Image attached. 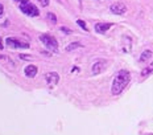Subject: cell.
<instances>
[{
    "label": "cell",
    "instance_id": "obj_1",
    "mask_svg": "<svg viewBox=\"0 0 153 135\" xmlns=\"http://www.w3.org/2000/svg\"><path fill=\"white\" fill-rule=\"evenodd\" d=\"M131 81V73L128 70H120L116 76H115L114 81H112V86H111V93L114 95H117L127 88V85Z\"/></svg>",
    "mask_w": 153,
    "mask_h": 135
},
{
    "label": "cell",
    "instance_id": "obj_2",
    "mask_svg": "<svg viewBox=\"0 0 153 135\" xmlns=\"http://www.w3.org/2000/svg\"><path fill=\"white\" fill-rule=\"evenodd\" d=\"M38 38H40V41L45 45L50 52H53V53L58 52V43H57L56 38L52 37L50 34H40V37Z\"/></svg>",
    "mask_w": 153,
    "mask_h": 135
},
{
    "label": "cell",
    "instance_id": "obj_3",
    "mask_svg": "<svg viewBox=\"0 0 153 135\" xmlns=\"http://www.w3.org/2000/svg\"><path fill=\"white\" fill-rule=\"evenodd\" d=\"M5 44H7L8 48H12V49H28L29 48V44L25 43L23 40H19V38H15V37H8L5 38Z\"/></svg>",
    "mask_w": 153,
    "mask_h": 135
},
{
    "label": "cell",
    "instance_id": "obj_4",
    "mask_svg": "<svg viewBox=\"0 0 153 135\" xmlns=\"http://www.w3.org/2000/svg\"><path fill=\"white\" fill-rule=\"evenodd\" d=\"M20 11L25 14L27 16H30V17H37L40 15V11L36 5L29 4V3H21L20 4Z\"/></svg>",
    "mask_w": 153,
    "mask_h": 135
},
{
    "label": "cell",
    "instance_id": "obj_5",
    "mask_svg": "<svg viewBox=\"0 0 153 135\" xmlns=\"http://www.w3.org/2000/svg\"><path fill=\"white\" fill-rule=\"evenodd\" d=\"M107 66V61L106 60H99L97 61V62L92 65V74H99V73H102L104 69H106Z\"/></svg>",
    "mask_w": 153,
    "mask_h": 135
},
{
    "label": "cell",
    "instance_id": "obj_6",
    "mask_svg": "<svg viewBox=\"0 0 153 135\" xmlns=\"http://www.w3.org/2000/svg\"><path fill=\"white\" fill-rule=\"evenodd\" d=\"M111 12H112L114 15H123L127 12V7L126 4H123V3H115L110 7Z\"/></svg>",
    "mask_w": 153,
    "mask_h": 135
},
{
    "label": "cell",
    "instance_id": "obj_7",
    "mask_svg": "<svg viewBox=\"0 0 153 135\" xmlns=\"http://www.w3.org/2000/svg\"><path fill=\"white\" fill-rule=\"evenodd\" d=\"M45 80L49 85H57L59 81V76H58V73H56V72H49L45 74Z\"/></svg>",
    "mask_w": 153,
    "mask_h": 135
},
{
    "label": "cell",
    "instance_id": "obj_8",
    "mask_svg": "<svg viewBox=\"0 0 153 135\" xmlns=\"http://www.w3.org/2000/svg\"><path fill=\"white\" fill-rule=\"evenodd\" d=\"M111 27H112L111 22H97V24H95V31H97L98 33H106Z\"/></svg>",
    "mask_w": 153,
    "mask_h": 135
},
{
    "label": "cell",
    "instance_id": "obj_9",
    "mask_svg": "<svg viewBox=\"0 0 153 135\" xmlns=\"http://www.w3.org/2000/svg\"><path fill=\"white\" fill-rule=\"evenodd\" d=\"M37 66L36 65H28L27 68L24 69V74L28 77V78H33V77H36L37 74Z\"/></svg>",
    "mask_w": 153,
    "mask_h": 135
},
{
    "label": "cell",
    "instance_id": "obj_10",
    "mask_svg": "<svg viewBox=\"0 0 153 135\" xmlns=\"http://www.w3.org/2000/svg\"><path fill=\"white\" fill-rule=\"evenodd\" d=\"M151 58H152V50H149V49L144 50V52L141 53V56H140V61H141V62H145V61H149Z\"/></svg>",
    "mask_w": 153,
    "mask_h": 135
},
{
    "label": "cell",
    "instance_id": "obj_11",
    "mask_svg": "<svg viewBox=\"0 0 153 135\" xmlns=\"http://www.w3.org/2000/svg\"><path fill=\"white\" fill-rule=\"evenodd\" d=\"M81 46H82L81 43H71L70 45H68V46H66V50H68V52H71V50L78 49V48H81Z\"/></svg>",
    "mask_w": 153,
    "mask_h": 135
},
{
    "label": "cell",
    "instance_id": "obj_12",
    "mask_svg": "<svg viewBox=\"0 0 153 135\" xmlns=\"http://www.w3.org/2000/svg\"><path fill=\"white\" fill-rule=\"evenodd\" d=\"M152 72H153V61H152L151 64H149V66H146L145 69L141 72V76H143V77H145V76H148L149 73H152Z\"/></svg>",
    "mask_w": 153,
    "mask_h": 135
},
{
    "label": "cell",
    "instance_id": "obj_13",
    "mask_svg": "<svg viewBox=\"0 0 153 135\" xmlns=\"http://www.w3.org/2000/svg\"><path fill=\"white\" fill-rule=\"evenodd\" d=\"M19 58H20V60H25V61H32V60H33V57L29 56V54H23V53H21V54H19Z\"/></svg>",
    "mask_w": 153,
    "mask_h": 135
},
{
    "label": "cell",
    "instance_id": "obj_14",
    "mask_svg": "<svg viewBox=\"0 0 153 135\" xmlns=\"http://www.w3.org/2000/svg\"><path fill=\"white\" fill-rule=\"evenodd\" d=\"M46 17L49 19V20L52 21V22H54V24H56V22H57V17H56V15L52 14V12H49V14L46 15Z\"/></svg>",
    "mask_w": 153,
    "mask_h": 135
},
{
    "label": "cell",
    "instance_id": "obj_15",
    "mask_svg": "<svg viewBox=\"0 0 153 135\" xmlns=\"http://www.w3.org/2000/svg\"><path fill=\"white\" fill-rule=\"evenodd\" d=\"M76 24H78L83 31H87V25H86V22L83 20H76Z\"/></svg>",
    "mask_w": 153,
    "mask_h": 135
},
{
    "label": "cell",
    "instance_id": "obj_16",
    "mask_svg": "<svg viewBox=\"0 0 153 135\" xmlns=\"http://www.w3.org/2000/svg\"><path fill=\"white\" fill-rule=\"evenodd\" d=\"M40 2V4L42 5V7H48L49 5V0H38Z\"/></svg>",
    "mask_w": 153,
    "mask_h": 135
},
{
    "label": "cell",
    "instance_id": "obj_17",
    "mask_svg": "<svg viewBox=\"0 0 153 135\" xmlns=\"http://www.w3.org/2000/svg\"><path fill=\"white\" fill-rule=\"evenodd\" d=\"M1 61H9L8 56H4V54H0V62H1Z\"/></svg>",
    "mask_w": 153,
    "mask_h": 135
},
{
    "label": "cell",
    "instance_id": "obj_18",
    "mask_svg": "<svg viewBox=\"0 0 153 135\" xmlns=\"http://www.w3.org/2000/svg\"><path fill=\"white\" fill-rule=\"evenodd\" d=\"M59 29H61L62 32H65V33H71V31L69 29V28H65V27H61L59 28Z\"/></svg>",
    "mask_w": 153,
    "mask_h": 135
},
{
    "label": "cell",
    "instance_id": "obj_19",
    "mask_svg": "<svg viewBox=\"0 0 153 135\" xmlns=\"http://www.w3.org/2000/svg\"><path fill=\"white\" fill-rule=\"evenodd\" d=\"M3 14H4V7H3V4L0 3V17L3 16Z\"/></svg>",
    "mask_w": 153,
    "mask_h": 135
},
{
    "label": "cell",
    "instance_id": "obj_20",
    "mask_svg": "<svg viewBox=\"0 0 153 135\" xmlns=\"http://www.w3.org/2000/svg\"><path fill=\"white\" fill-rule=\"evenodd\" d=\"M4 49V45H3V41H1V37H0V50Z\"/></svg>",
    "mask_w": 153,
    "mask_h": 135
},
{
    "label": "cell",
    "instance_id": "obj_21",
    "mask_svg": "<svg viewBox=\"0 0 153 135\" xmlns=\"http://www.w3.org/2000/svg\"><path fill=\"white\" fill-rule=\"evenodd\" d=\"M15 2H17V3H20V4H21V3H28L29 0H15Z\"/></svg>",
    "mask_w": 153,
    "mask_h": 135
},
{
    "label": "cell",
    "instance_id": "obj_22",
    "mask_svg": "<svg viewBox=\"0 0 153 135\" xmlns=\"http://www.w3.org/2000/svg\"><path fill=\"white\" fill-rule=\"evenodd\" d=\"M71 72H79V68H73Z\"/></svg>",
    "mask_w": 153,
    "mask_h": 135
}]
</instances>
